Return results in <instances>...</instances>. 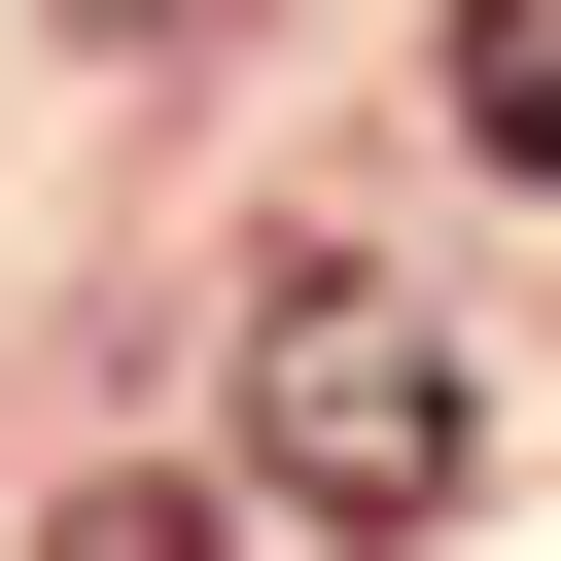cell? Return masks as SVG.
Instances as JSON below:
<instances>
[{"mask_svg": "<svg viewBox=\"0 0 561 561\" xmlns=\"http://www.w3.org/2000/svg\"><path fill=\"white\" fill-rule=\"evenodd\" d=\"M245 491H280L316 561H386V526H456V491H491V386H456L386 280H316V316L245 351Z\"/></svg>", "mask_w": 561, "mask_h": 561, "instance_id": "1", "label": "cell"}, {"mask_svg": "<svg viewBox=\"0 0 561 561\" xmlns=\"http://www.w3.org/2000/svg\"><path fill=\"white\" fill-rule=\"evenodd\" d=\"M35 561H210V526H175V491H105V526H35Z\"/></svg>", "mask_w": 561, "mask_h": 561, "instance_id": "3", "label": "cell"}, {"mask_svg": "<svg viewBox=\"0 0 561 561\" xmlns=\"http://www.w3.org/2000/svg\"><path fill=\"white\" fill-rule=\"evenodd\" d=\"M70 35H210V0H70Z\"/></svg>", "mask_w": 561, "mask_h": 561, "instance_id": "4", "label": "cell"}, {"mask_svg": "<svg viewBox=\"0 0 561 561\" xmlns=\"http://www.w3.org/2000/svg\"><path fill=\"white\" fill-rule=\"evenodd\" d=\"M456 140H491V175H561V0H456Z\"/></svg>", "mask_w": 561, "mask_h": 561, "instance_id": "2", "label": "cell"}]
</instances>
